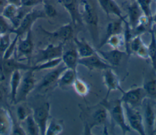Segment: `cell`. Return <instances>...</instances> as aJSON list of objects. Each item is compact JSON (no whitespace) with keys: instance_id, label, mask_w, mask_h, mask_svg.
Wrapping results in <instances>:
<instances>
[{"instance_id":"obj_9","label":"cell","mask_w":156,"mask_h":135,"mask_svg":"<svg viewBox=\"0 0 156 135\" xmlns=\"http://www.w3.org/2000/svg\"><path fill=\"white\" fill-rule=\"evenodd\" d=\"M30 69L34 70V66L29 64H24L12 57L9 59H0V77L3 80L8 77L10 78L11 74L15 70L26 71Z\"/></svg>"},{"instance_id":"obj_49","label":"cell","mask_w":156,"mask_h":135,"mask_svg":"<svg viewBox=\"0 0 156 135\" xmlns=\"http://www.w3.org/2000/svg\"><path fill=\"white\" fill-rule=\"evenodd\" d=\"M1 34H0V36H1Z\"/></svg>"},{"instance_id":"obj_43","label":"cell","mask_w":156,"mask_h":135,"mask_svg":"<svg viewBox=\"0 0 156 135\" xmlns=\"http://www.w3.org/2000/svg\"><path fill=\"white\" fill-rule=\"evenodd\" d=\"M4 100V93L3 90L0 88V104L2 103Z\"/></svg>"},{"instance_id":"obj_3","label":"cell","mask_w":156,"mask_h":135,"mask_svg":"<svg viewBox=\"0 0 156 135\" xmlns=\"http://www.w3.org/2000/svg\"><path fill=\"white\" fill-rule=\"evenodd\" d=\"M80 6L82 8L80 13L83 23L88 29L93 40L98 42L99 39V19L96 9L88 0H80Z\"/></svg>"},{"instance_id":"obj_17","label":"cell","mask_w":156,"mask_h":135,"mask_svg":"<svg viewBox=\"0 0 156 135\" xmlns=\"http://www.w3.org/2000/svg\"><path fill=\"white\" fill-rule=\"evenodd\" d=\"M78 64L79 65L83 66L89 71L99 70H104L108 68H113L109 64H108L98 54V53L86 57L79 58Z\"/></svg>"},{"instance_id":"obj_5","label":"cell","mask_w":156,"mask_h":135,"mask_svg":"<svg viewBox=\"0 0 156 135\" xmlns=\"http://www.w3.org/2000/svg\"><path fill=\"white\" fill-rule=\"evenodd\" d=\"M46 15L42 9H32L30 10L22 19L19 26L14 29H12L10 34H13L18 37H22L23 35L30 29H32L33 24L40 18H46Z\"/></svg>"},{"instance_id":"obj_33","label":"cell","mask_w":156,"mask_h":135,"mask_svg":"<svg viewBox=\"0 0 156 135\" xmlns=\"http://www.w3.org/2000/svg\"><path fill=\"white\" fill-rule=\"evenodd\" d=\"M25 125V131L26 134L30 135H38L40 134V130L38 125L35 121L32 114L28 115V117L23 121Z\"/></svg>"},{"instance_id":"obj_31","label":"cell","mask_w":156,"mask_h":135,"mask_svg":"<svg viewBox=\"0 0 156 135\" xmlns=\"http://www.w3.org/2000/svg\"><path fill=\"white\" fill-rule=\"evenodd\" d=\"M126 40L124 34L119 33L110 36L105 42V45H108L113 49H120L125 46Z\"/></svg>"},{"instance_id":"obj_8","label":"cell","mask_w":156,"mask_h":135,"mask_svg":"<svg viewBox=\"0 0 156 135\" xmlns=\"http://www.w3.org/2000/svg\"><path fill=\"white\" fill-rule=\"evenodd\" d=\"M64 49V43L59 42L55 45L51 43L45 48L40 49L35 56L34 65H37L46 61L61 58Z\"/></svg>"},{"instance_id":"obj_4","label":"cell","mask_w":156,"mask_h":135,"mask_svg":"<svg viewBox=\"0 0 156 135\" xmlns=\"http://www.w3.org/2000/svg\"><path fill=\"white\" fill-rule=\"evenodd\" d=\"M34 71L32 69L27 70L21 76L15 104L21 103L26 100L29 94L34 89L36 84Z\"/></svg>"},{"instance_id":"obj_28","label":"cell","mask_w":156,"mask_h":135,"mask_svg":"<svg viewBox=\"0 0 156 135\" xmlns=\"http://www.w3.org/2000/svg\"><path fill=\"white\" fill-rule=\"evenodd\" d=\"M21 74L20 70H15L14 71L10 76L9 84H10V95L11 101L15 104V101L16 100V97L17 94V92L18 90V87L20 84V81L21 79Z\"/></svg>"},{"instance_id":"obj_18","label":"cell","mask_w":156,"mask_h":135,"mask_svg":"<svg viewBox=\"0 0 156 135\" xmlns=\"http://www.w3.org/2000/svg\"><path fill=\"white\" fill-rule=\"evenodd\" d=\"M41 31L48 37L59 40L60 42L65 43L66 42L73 38L74 31L72 23H67L62 25L57 30L52 32L48 31L41 27Z\"/></svg>"},{"instance_id":"obj_40","label":"cell","mask_w":156,"mask_h":135,"mask_svg":"<svg viewBox=\"0 0 156 135\" xmlns=\"http://www.w3.org/2000/svg\"><path fill=\"white\" fill-rule=\"evenodd\" d=\"M18 38V37L15 35L14 39L13 40H12L10 45L9 46L6 51L5 52L2 59H9V58L12 57V55L15 53V50H16V43H17Z\"/></svg>"},{"instance_id":"obj_15","label":"cell","mask_w":156,"mask_h":135,"mask_svg":"<svg viewBox=\"0 0 156 135\" xmlns=\"http://www.w3.org/2000/svg\"><path fill=\"white\" fill-rule=\"evenodd\" d=\"M68 13L73 26L84 25L80 9V0H59Z\"/></svg>"},{"instance_id":"obj_14","label":"cell","mask_w":156,"mask_h":135,"mask_svg":"<svg viewBox=\"0 0 156 135\" xmlns=\"http://www.w3.org/2000/svg\"><path fill=\"white\" fill-rule=\"evenodd\" d=\"M126 52L127 54H134L141 59H149L148 46L144 43L141 35H136L132 37Z\"/></svg>"},{"instance_id":"obj_42","label":"cell","mask_w":156,"mask_h":135,"mask_svg":"<svg viewBox=\"0 0 156 135\" xmlns=\"http://www.w3.org/2000/svg\"><path fill=\"white\" fill-rule=\"evenodd\" d=\"M7 3V2L6 0H0V14H1L2 9Z\"/></svg>"},{"instance_id":"obj_1","label":"cell","mask_w":156,"mask_h":135,"mask_svg":"<svg viewBox=\"0 0 156 135\" xmlns=\"http://www.w3.org/2000/svg\"><path fill=\"white\" fill-rule=\"evenodd\" d=\"M79 106L80 108L79 117L83 123L84 134H91L94 127L106 125L108 112L101 103L94 106L79 104Z\"/></svg>"},{"instance_id":"obj_6","label":"cell","mask_w":156,"mask_h":135,"mask_svg":"<svg viewBox=\"0 0 156 135\" xmlns=\"http://www.w3.org/2000/svg\"><path fill=\"white\" fill-rule=\"evenodd\" d=\"M66 68L62 62L55 68H52L42 78L36 87V90L39 93H43L57 86L59 77Z\"/></svg>"},{"instance_id":"obj_12","label":"cell","mask_w":156,"mask_h":135,"mask_svg":"<svg viewBox=\"0 0 156 135\" xmlns=\"http://www.w3.org/2000/svg\"><path fill=\"white\" fill-rule=\"evenodd\" d=\"M34 48V44L32 39V29H30L26 33L25 38H23L21 37H20L18 38L16 47L17 59H24L30 60Z\"/></svg>"},{"instance_id":"obj_11","label":"cell","mask_w":156,"mask_h":135,"mask_svg":"<svg viewBox=\"0 0 156 135\" xmlns=\"http://www.w3.org/2000/svg\"><path fill=\"white\" fill-rule=\"evenodd\" d=\"M51 105L48 101L43 102L33 109L32 115L38 126L40 134L44 135L50 117Z\"/></svg>"},{"instance_id":"obj_29","label":"cell","mask_w":156,"mask_h":135,"mask_svg":"<svg viewBox=\"0 0 156 135\" xmlns=\"http://www.w3.org/2000/svg\"><path fill=\"white\" fill-rule=\"evenodd\" d=\"M151 41L148 45L149 59L151 60L152 68L156 73V34L154 26L150 31Z\"/></svg>"},{"instance_id":"obj_44","label":"cell","mask_w":156,"mask_h":135,"mask_svg":"<svg viewBox=\"0 0 156 135\" xmlns=\"http://www.w3.org/2000/svg\"><path fill=\"white\" fill-rule=\"evenodd\" d=\"M151 20H152V23H154L155 26V27H156V11L155 12V13L152 15V16H151Z\"/></svg>"},{"instance_id":"obj_16","label":"cell","mask_w":156,"mask_h":135,"mask_svg":"<svg viewBox=\"0 0 156 135\" xmlns=\"http://www.w3.org/2000/svg\"><path fill=\"white\" fill-rule=\"evenodd\" d=\"M102 71L103 83L107 89V93L105 99H108L109 94L112 91H121L122 88L121 86L119 78L113 70V68H108Z\"/></svg>"},{"instance_id":"obj_13","label":"cell","mask_w":156,"mask_h":135,"mask_svg":"<svg viewBox=\"0 0 156 135\" xmlns=\"http://www.w3.org/2000/svg\"><path fill=\"white\" fill-rule=\"evenodd\" d=\"M155 101L147 97L144 99L142 106L143 107V117L145 122L146 133L154 134V130L156 121V108L154 103Z\"/></svg>"},{"instance_id":"obj_36","label":"cell","mask_w":156,"mask_h":135,"mask_svg":"<svg viewBox=\"0 0 156 135\" xmlns=\"http://www.w3.org/2000/svg\"><path fill=\"white\" fill-rule=\"evenodd\" d=\"M140 7L143 13L146 16L151 18L152 12L151 9V4L152 0H135Z\"/></svg>"},{"instance_id":"obj_22","label":"cell","mask_w":156,"mask_h":135,"mask_svg":"<svg viewBox=\"0 0 156 135\" xmlns=\"http://www.w3.org/2000/svg\"><path fill=\"white\" fill-rule=\"evenodd\" d=\"M13 117L8 109L0 106V135L11 134Z\"/></svg>"},{"instance_id":"obj_24","label":"cell","mask_w":156,"mask_h":135,"mask_svg":"<svg viewBox=\"0 0 156 135\" xmlns=\"http://www.w3.org/2000/svg\"><path fill=\"white\" fill-rule=\"evenodd\" d=\"M79 58L86 57L96 54V49L94 48L85 39L73 37V38Z\"/></svg>"},{"instance_id":"obj_38","label":"cell","mask_w":156,"mask_h":135,"mask_svg":"<svg viewBox=\"0 0 156 135\" xmlns=\"http://www.w3.org/2000/svg\"><path fill=\"white\" fill-rule=\"evenodd\" d=\"M12 26L8 22V20L0 14V34L4 35L7 33L10 34Z\"/></svg>"},{"instance_id":"obj_45","label":"cell","mask_w":156,"mask_h":135,"mask_svg":"<svg viewBox=\"0 0 156 135\" xmlns=\"http://www.w3.org/2000/svg\"><path fill=\"white\" fill-rule=\"evenodd\" d=\"M156 133V121H155V127H154V134Z\"/></svg>"},{"instance_id":"obj_27","label":"cell","mask_w":156,"mask_h":135,"mask_svg":"<svg viewBox=\"0 0 156 135\" xmlns=\"http://www.w3.org/2000/svg\"><path fill=\"white\" fill-rule=\"evenodd\" d=\"M122 24H124L123 21L118 18L116 21L110 22L107 24L105 35L103 40L99 43V45L98 46V49H100L104 45H105V42L110 36L114 34L122 33Z\"/></svg>"},{"instance_id":"obj_30","label":"cell","mask_w":156,"mask_h":135,"mask_svg":"<svg viewBox=\"0 0 156 135\" xmlns=\"http://www.w3.org/2000/svg\"><path fill=\"white\" fill-rule=\"evenodd\" d=\"M63 130L62 121L52 118L49 120L45 131L46 135H58Z\"/></svg>"},{"instance_id":"obj_50","label":"cell","mask_w":156,"mask_h":135,"mask_svg":"<svg viewBox=\"0 0 156 135\" xmlns=\"http://www.w3.org/2000/svg\"><path fill=\"white\" fill-rule=\"evenodd\" d=\"M155 1H156V0H155Z\"/></svg>"},{"instance_id":"obj_47","label":"cell","mask_w":156,"mask_h":135,"mask_svg":"<svg viewBox=\"0 0 156 135\" xmlns=\"http://www.w3.org/2000/svg\"><path fill=\"white\" fill-rule=\"evenodd\" d=\"M2 80H3V79H2V78H1V77H0V81H2Z\"/></svg>"},{"instance_id":"obj_32","label":"cell","mask_w":156,"mask_h":135,"mask_svg":"<svg viewBox=\"0 0 156 135\" xmlns=\"http://www.w3.org/2000/svg\"><path fill=\"white\" fill-rule=\"evenodd\" d=\"M72 86L76 93L80 97H84L90 92V86L83 79L79 78L78 76L74 80Z\"/></svg>"},{"instance_id":"obj_48","label":"cell","mask_w":156,"mask_h":135,"mask_svg":"<svg viewBox=\"0 0 156 135\" xmlns=\"http://www.w3.org/2000/svg\"><path fill=\"white\" fill-rule=\"evenodd\" d=\"M130 1H134V0H130Z\"/></svg>"},{"instance_id":"obj_34","label":"cell","mask_w":156,"mask_h":135,"mask_svg":"<svg viewBox=\"0 0 156 135\" xmlns=\"http://www.w3.org/2000/svg\"><path fill=\"white\" fill-rule=\"evenodd\" d=\"M62 58H58L48 61H46L37 65H33L35 71L43 70L46 69H52L58 65L62 62Z\"/></svg>"},{"instance_id":"obj_41","label":"cell","mask_w":156,"mask_h":135,"mask_svg":"<svg viewBox=\"0 0 156 135\" xmlns=\"http://www.w3.org/2000/svg\"><path fill=\"white\" fill-rule=\"evenodd\" d=\"M11 134H18V135L26 134V133L24 128L22 127L19 123L14 122L13 119V126H12Z\"/></svg>"},{"instance_id":"obj_23","label":"cell","mask_w":156,"mask_h":135,"mask_svg":"<svg viewBox=\"0 0 156 135\" xmlns=\"http://www.w3.org/2000/svg\"><path fill=\"white\" fill-rule=\"evenodd\" d=\"M140 7L135 0L132 1L127 6L128 24L132 30L137 26L141 16L143 15Z\"/></svg>"},{"instance_id":"obj_20","label":"cell","mask_w":156,"mask_h":135,"mask_svg":"<svg viewBox=\"0 0 156 135\" xmlns=\"http://www.w3.org/2000/svg\"><path fill=\"white\" fill-rule=\"evenodd\" d=\"M99 6L107 15H114L123 21L124 24H128L126 16L122 15V11L114 0H96Z\"/></svg>"},{"instance_id":"obj_2","label":"cell","mask_w":156,"mask_h":135,"mask_svg":"<svg viewBox=\"0 0 156 135\" xmlns=\"http://www.w3.org/2000/svg\"><path fill=\"white\" fill-rule=\"evenodd\" d=\"M101 103L107 109L112 123L121 129L123 134L130 132L131 129L127 124L123 104L120 99L109 101L104 98Z\"/></svg>"},{"instance_id":"obj_10","label":"cell","mask_w":156,"mask_h":135,"mask_svg":"<svg viewBox=\"0 0 156 135\" xmlns=\"http://www.w3.org/2000/svg\"><path fill=\"white\" fill-rule=\"evenodd\" d=\"M120 92L122 95L119 99L122 103L135 108L142 106L144 99L147 98L146 92L142 86L128 90L122 89Z\"/></svg>"},{"instance_id":"obj_37","label":"cell","mask_w":156,"mask_h":135,"mask_svg":"<svg viewBox=\"0 0 156 135\" xmlns=\"http://www.w3.org/2000/svg\"><path fill=\"white\" fill-rule=\"evenodd\" d=\"M43 10L46 15V18L47 17L52 18L57 15V10L55 8L52 4L48 2V0L44 1L43 2Z\"/></svg>"},{"instance_id":"obj_7","label":"cell","mask_w":156,"mask_h":135,"mask_svg":"<svg viewBox=\"0 0 156 135\" xmlns=\"http://www.w3.org/2000/svg\"><path fill=\"white\" fill-rule=\"evenodd\" d=\"M122 104L126 120L130 129L139 134L145 135L146 133L143 122V117L140 111L137 108H132L125 103Z\"/></svg>"},{"instance_id":"obj_46","label":"cell","mask_w":156,"mask_h":135,"mask_svg":"<svg viewBox=\"0 0 156 135\" xmlns=\"http://www.w3.org/2000/svg\"><path fill=\"white\" fill-rule=\"evenodd\" d=\"M154 28H155V34H156V27H155V26H154Z\"/></svg>"},{"instance_id":"obj_35","label":"cell","mask_w":156,"mask_h":135,"mask_svg":"<svg viewBox=\"0 0 156 135\" xmlns=\"http://www.w3.org/2000/svg\"><path fill=\"white\" fill-rule=\"evenodd\" d=\"M11 34L7 33L0 36V59H2L5 52L8 48L11 43L10 35Z\"/></svg>"},{"instance_id":"obj_25","label":"cell","mask_w":156,"mask_h":135,"mask_svg":"<svg viewBox=\"0 0 156 135\" xmlns=\"http://www.w3.org/2000/svg\"><path fill=\"white\" fill-rule=\"evenodd\" d=\"M142 87L147 97L156 101V73L154 70L144 77Z\"/></svg>"},{"instance_id":"obj_21","label":"cell","mask_w":156,"mask_h":135,"mask_svg":"<svg viewBox=\"0 0 156 135\" xmlns=\"http://www.w3.org/2000/svg\"><path fill=\"white\" fill-rule=\"evenodd\" d=\"M61 58L62 63L67 68H69L77 71V67L79 65L78 61L79 59V56L75 46L73 48H70L66 50L63 49Z\"/></svg>"},{"instance_id":"obj_39","label":"cell","mask_w":156,"mask_h":135,"mask_svg":"<svg viewBox=\"0 0 156 135\" xmlns=\"http://www.w3.org/2000/svg\"><path fill=\"white\" fill-rule=\"evenodd\" d=\"M28 109L24 105L20 104L16 109V117L19 122H23L29 115H30Z\"/></svg>"},{"instance_id":"obj_26","label":"cell","mask_w":156,"mask_h":135,"mask_svg":"<svg viewBox=\"0 0 156 135\" xmlns=\"http://www.w3.org/2000/svg\"><path fill=\"white\" fill-rule=\"evenodd\" d=\"M77 77V71L66 68L59 77L57 86L62 89H66L73 86Z\"/></svg>"},{"instance_id":"obj_19","label":"cell","mask_w":156,"mask_h":135,"mask_svg":"<svg viewBox=\"0 0 156 135\" xmlns=\"http://www.w3.org/2000/svg\"><path fill=\"white\" fill-rule=\"evenodd\" d=\"M96 52L113 68L118 67L120 64L123 56L127 54L126 51H122L120 49H113L109 51H102L98 49Z\"/></svg>"}]
</instances>
